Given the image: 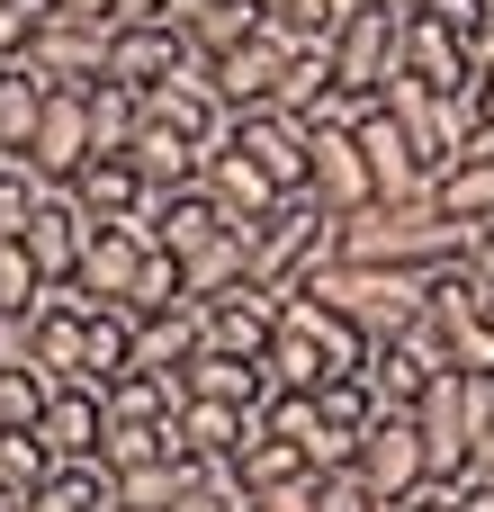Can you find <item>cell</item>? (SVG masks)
<instances>
[{"instance_id": "1", "label": "cell", "mask_w": 494, "mask_h": 512, "mask_svg": "<svg viewBox=\"0 0 494 512\" xmlns=\"http://www.w3.org/2000/svg\"><path fill=\"white\" fill-rule=\"evenodd\" d=\"M333 261H378V270H450V261H468V216H450L432 189H423V198H378V207L342 216Z\"/></svg>"}, {"instance_id": "2", "label": "cell", "mask_w": 494, "mask_h": 512, "mask_svg": "<svg viewBox=\"0 0 494 512\" xmlns=\"http://www.w3.org/2000/svg\"><path fill=\"white\" fill-rule=\"evenodd\" d=\"M369 351L378 342H396V333H414L423 324V297H432V270H378V261H324L315 279H306Z\"/></svg>"}, {"instance_id": "3", "label": "cell", "mask_w": 494, "mask_h": 512, "mask_svg": "<svg viewBox=\"0 0 494 512\" xmlns=\"http://www.w3.org/2000/svg\"><path fill=\"white\" fill-rule=\"evenodd\" d=\"M494 414V378H468V369H432V387L414 396V423H423V459L432 477H477V441H486Z\"/></svg>"}, {"instance_id": "4", "label": "cell", "mask_w": 494, "mask_h": 512, "mask_svg": "<svg viewBox=\"0 0 494 512\" xmlns=\"http://www.w3.org/2000/svg\"><path fill=\"white\" fill-rule=\"evenodd\" d=\"M333 243H342V216L297 189V198H279V207L261 216V234H252V279H261L270 297H297V288L333 261Z\"/></svg>"}, {"instance_id": "5", "label": "cell", "mask_w": 494, "mask_h": 512, "mask_svg": "<svg viewBox=\"0 0 494 512\" xmlns=\"http://www.w3.org/2000/svg\"><path fill=\"white\" fill-rule=\"evenodd\" d=\"M396 54H405V0H351L342 27H333V90L342 99H378Z\"/></svg>"}, {"instance_id": "6", "label": "cell", "mask_w": 494, "mask_h": 512, "mask_svg": "<svg viewBox=\"0 0 494 512\" xmlns=\"http://www.w3.org/2000/svg\"><path fill=\"white\" fill-rule=\"evenodd\" d=\"M306 198H315V207H333V216L378 207L369 153H360V135H351V126H333V117H306Z\"/></svg>"}, {"instance_id": "7", "label": "cell", "mask_w": 494, "mask_h": 512, "mask_svg": "<svg viewBox=\"0 0 494 512\" xmlns=\"http://www.w3.org/2000/svg\"><path fill=\"white\" fill-rule=\"evenodd\" d=\"M351 477H360L378 504H405V495L432 477L423 423H414V414H369V432H360V450H351Z\"/></svg>"}, {"instance_id": "8", "label": "cell", "mask_w": 494, "mask_h": 512, "mask_svg": "<svg viewBox=\"0 0 494 512\" xmlns=\"http://www.w3.org/2000/svg\"><path fill=\"white\" fill-rule=\"evenodd\" d=\"M288 63H297V36H279L270 18L234 45V54H216L207 72H216V90H225V108H270L279 99V81H288Z\"/></svg>"}, {"instance_id": "9", "label": "cell", "mask_w": 494, "mask_h": 512, "mask_svg": "<svg viewBox=\"0 0 494 512\" xmlns=\"http://www.w3.org/2000/svg\"><path fill=\"white\" fill-rule=\"evenodd\" d=\"M351 135H360V153H369L378 198H423V189H432V162L414 153V135L396 126V108H387V99H369V108L351 117Z\"/></svg>"}, {"instance_id": "10", "label": "cell", "mask_w": 494, "mask_h": 512, "mask_svg": "<svg viewBox=\"0 0 494 512\" xmlns=\"http://www.w3.org/2000/svg\"><path fill=\"white\" fill-rule=\"evenodd\" d=\"M198 189L216 198V216H225L234 234H261V216L288 198V189H279V180H270L252 153H234V144H207V171H198Z\"/></svg>"}, {"instance_id": "11", "label": "cell", "mask_w": 494, "mask_h": 512, "mask_svg": "<svg viewBox=\"0 0 494 512\" xmlns=\"http://www.w3.org/2000/svg\"><path fill=\"white\" fill-rule=\"evenodd\" d=\"M144 252H153L144 216H126V225H90V243H81V270H72V288H81L90 306H126V288H135Z\"/></svg>"}, {"instance_id": "12", "label": "cell", "mask_w": 494, "mask_h": 512, "mask_svg": "<svg viewBox=\"0 0 494 512\" xmlns=\"http://www.w3.org/2000/svg\"><path fill=\"white\" fill-rule=\"evenodd\" d=\"M189 63V36L171 27V18H144V27H108V72L99 81H126L135 99L153 90V81H171Z\"/></svg>"}, {"instance_id": "13", "label": "cell", "mask_w": 494, "mask_h": 512, "mask_svg": "<svg viewBox=\"0 0 494 512\" xmlns=\"http://www.w3.org/2000/svg\"><path fill=\"white\" fill-rule=\"evenodd\" d=\"M252 432H261V405H216V396H189V405L162 423V441H171L180 459H234Z\"/></svg>"}, {"instance_id": "14", "label": "cell", "mask_w": 494, "mask_h": 512, "mask_svg": "<svg viewBox=\"0 0 494 512\" xmlns=\"http://www.w3.org/2000/svg\"><path fill=\"white\" fill-rule=\"evenodd\" d=\"M396 72H414V81H432V90H459L477 63H468V36H459L441 9H405V54H396Z\"/></svg>"}, {"instance_id": "15", "label": "cell", "mask_w": 494, "mask_h": 512, "mask_svg": "<svg viewBox=\"0 0 494 512\" xmlns=\"http://www.w3.org/2000/svg\"><path fill=\"white\" fill-rule=\"evenodd\" d=\"M126 162H135V180L162 198V189H189V180L207 171V144H198V135H180V126H162V117H135Z\"/></svg>"}, {"instance_id": "16", "label": "cell", "mask_w": 494, "mask_h": 512, "mask_svg": "<svg viewBox=\"0 0 494 512\" xmlns=\"http://www.w3.org/2000/svg\"><path fill=\"white\" fill-rule=\"evenodd\" d=\"M27 162H36L45 180H72V171L90 162V90H54V99H45Z\"/></svg>"}, {"instance_id": "17", "label": "cell", "mask_w": 494, "mask_h": 512, "mask_svg": "<svg viewBox=\"0 0 494 512\" xmlns=\"http://www.w3.org/2000/svg\"><path fill=\"white\" fill-rule=\"evenodd\" d=\"M63 189H72V207H81L90 225H126V216H144V198H153V189L135 180V162H126V153H90Z\"/></svg>"}, {"instance_id": "18", "label": "cell", "mask_w": 494, "mask_h": 512, "mask_svg": "<svg viewBox=\"0 0 494 512\" xmlns=\"http://www.w3.org/2000/svg\"><path fill=\"white\" fill-rule=\"evenodd\" d=\"M144 234H153V252L189 261L198 243H216V234H225V216H216V198L189 180V189H162V198H144Z\"/></svg>"}, {"instance_id": "19", "label": "cell", "mask_w": 494, "mask_h": 512, "mask_svg": "<svg viewBox=\"0 0 494 512\" xmlns=\"http://www.w3.org/2000/svg\"><path fill=\"white\" fill-rule=\"evenodd\" d=\"M99 432H108V396L99 387H54L45 414H36V441L54 450V468L63 459H99Z\"/></svg>"}, {"instance_id": "20", "label": "cell", "mask_w": 494, "mask_h": 512, "mask_svg": "<svg viewBox=\"0 0 494 512\" xmlns=\"http://www.w3.org/2000/svg\"><path fill=\"white\" fill-rule=\"evenodd\" d=\"M54 90H90L99 72H108V27H72V18H45V36H36V54H27Z\"/></svg>"}, {"instance_id": "21", "label": "cell", "mask_w": 494, "mask_h": 512, "mask_svg": "<svg viewBox=\"0 0 494 512\" xmlns=\"http://www.w3.org/2000/svg\"><path fill=\"white\" fill-rule=\"evenodd\" d=\"M387 108H396V126L414 135V153L432 162V171H450L459 162V135H450V117H441V90L432 81H414V72H387V90H378Z\"/></svg>"}, {"instance_id": "22", "label": "cell", "mask_w": 494, "mask_h": 512, "mask_svg": "<svg viewBox=\"0 0 494 512\" xmlns=\"http://www.w3.org/2000/svg\"><path fill=\"white\" fill-rule=\"evenodd\" d=\"M18 243L36 252V270H45V279H72V270H81V243H90V216L72 207V189H54V198L18 225Z\"/></svg>"}, {"instance_id": "23", "label": "cell", "mask_w": 494, "mask_h": 512, "mask_svg": "<svg viewBox=\"0 0 494 512\" xmlns=\"http://www.w3.org/2000/svg\"><path fill=\"white\" fill-rule=\"evenodd\" d=\"M207 342V306L180 297L162 315H135V369H189V351Z\"/></svg>"}, {"instance_id": "24", "label": "cell", "mask_w": 494, "mask_h": 512, "mask_svg": "<svg viewBox=\"0 0 494 512\" xmlns=\"http://www.w3.org/2000/svg\"><path fill=\"white\" fill-rule=\"evenodd\" d=\"M117 378H135V315L126 306H99L90 324H81V378L72 387H117Z\"/></svg>"}, {"instance_id": "25", "label": "cell", "mask_w": 494, "mask_h": 512, "mask_svg": "<svg viewBox=\"0 0 494 512\" xmlns=\"http://www.w3.org/2000/svg\"><path fill=\"white\" fill-rule=\"evenodd\" d=\"M180 378H189V396H216V405H261L270 396V360H234V351H207V342L189 351Z\"/></svg>"}, {"instance_id": "26", "label": "cell", "mask_w": 494, "mask_h": 512, "mask_svg": "<svg viewBox=\"0 0 494 512\" xmlns=\"http://www.w3.org/2000/svg\"><path fill=\"white\" fill-rule=\"evenodd\" d=\"M117 504V468L108 459H63L36 495H18V512H99Z\"/></svg>"}, {"instance_id": "27", "label": "cell", "mask_w": 494, "mask_h": 512, "mask_svg": "<svg viewBox=\"0 0 494 512\" xmlns=\"http://www.w3.org/2000/svg\"><path fill=\"white\" fill-rule=\"evenodd\" d=\"M54 81L36 63H0V153H27L36 144V117H45Z\"/></svg>"}, {"instance_id": "28", "label": "cell", "mask_w": 494, "mask_h": 512, "mask_svg": "<svg viewBox=\"0 0 494 512\" xmlns=\"http://www.w3.org/2000/svg\"><path fill=\"white\" fill-rule=\"evenodd\" d=\"M234 468H243V486H252V495H270V486H297V477H315V468H306V450H297L288 432H270V423H261V432H252V441L234 450Z\"/></svg>"}, {"instance_id": "29", "label": "cell", "mask_w": 494, "mask_h": 512, "mask_svg": "<svg viewBox=\"0 0 494 512\" xmlns=\"http://www.w3.org/2000/svg\"><path fill=\"white\" fill-rule=\"evenodd\" d=\"M45 396H54V378H45V369L9 342V351H0V432H36Z\"/></svg>"}, {"instance_id": "30", "label": "cell", "mask_w": 494, "mask_h": 512, "mask_svg": "<svg viewBox=\"0 0 494 512\" xmlns=\"http://www.w3.org/2000/svg\"><path fill=\"white\" fill-rule=\"evenodd\" d=\"M180 486H189V459H180V450H153V459L117 468V504H126V512H171Z\"/></svg>"}, {"instance_id": "31", "label": "cell", "mask_w": 494, "mask_h": 512, "mask_svg": "<svg viewBox=\"0 0 494 512\" xmlns=\"http://www.w3.org/2000/svg\"><path fill=\"white\" fill-rule=\"evenodd\" d=\"M252 27H261V0H216V9H207V18H189L180 36H189V54H198V63H216V54H234Z\"/></svg>"}, {"instance_id": "32", "label": "cell", "mask_w": 494, "mask_h": 512, "mask_svg": "<svg viewBox=\"0 0 494 512\" xmlns=\"http://www.w3.org/2000/svg\"><path fill=\"white\" fill-rule=\"evenodd\" d=\"M45 288H54V279L36 270V252H27L18 234H0V315H9V324H27V315L45 306Z\"/></svg>"}, {"instance_id": "33", "label": "cell", "mask_w": 494, "mask_h": 512, "mask_svg": "<svg viewBox=\"0 0 494 512\" xmlns=\"http://www.w3.org/2000/svg\"><path fill=\"white\" fill-rule=\"evenodd\" d=\"M54 189H63V180H45L27 153H0V234H18V225H27Z\"/></svg>"}, {"instance_id": "34", "label": "cell", "mask_w": 494, "mask_h": 512, "mask_svg": "<svg viewBox=\"0 0 494 512\" xmlns=\"http://www.w3.org/2000/svg\"><path fill=\"white\" fill-rule=\"evenodd\" d=\"M54 477V450L36 441V432H0V495L18 504V495H36Z\"/></svg>"}, {"instance_id": "35", "label": "cell", "mask_w": 494, "mask_h": 512, "mask_svg": "<svg viewBox=\"0 0 494 512\" xmlns=\"http://www.w3.org/2000/svg\"><path fill=\"white\" fill-rule=\"evenodd\" d=\"M342 9H351V0H261V18H270L279 36H297V45L333 36V27H342Z\"/></svg>"}, {"instance_id": "36", "label": "cell", "mask_w": 494, "mask_h": 512, "mask_svg": "<svg viewBox=\"0 0 494 512\" xmlns=\"http://www.w3.org/2000/svg\"><path fill=\"white\" fill-rule=\"evenodd\" d=\"M189 288H180V261L171 252H144V270H135V288H126V315H162V306H180Z\"/></svg>"}, {"instance_id": "37", "label": "cell", "mask_w": 494, "mask_h": 512, "mask_svg": "<svg viewBox=\"0 0 494 512\" xmlns=\"http://www.w3.org/2000/svg\"><path fill=\"white\" fill-rule=\"evenodd\" d=\"M45 18H54V0H0V63H27Z\"/></svg>"}, {"instance_id": "38", "label": "cell", "mask_w": 494, "mask_h": 512, "mask_svg": "<svg viewBox=\"0 0 494 512\" xmlns=\"http://www.w3.org/2000/svg\"><path fill=\"white\" fill-rule=\"evenodd\" d=\"M153 450H171L162 423H126V414H108V432H99V459H108V468H135V459H153Z\"/></svg>"}, {"instance_id": "39", "label": "cell", "mask_w": 494, "mask_h": 512, "mask_svg": "<svg viewBox=\"0 0 494 512\" xmlns=\"http://www.w3.org/2000/svg\"><path fill=\"white\" fill-rule=\"evenodd\" d=\"M315 512H378V495H369L351 468H324V477H315Z\"/></svg>"}, {"instance_id": "40", "label": "cell", "mask_w": 494, "mask_h": 512, "mask_svg": "<svg viewBox=\"0 0 494 512\" xmlns=\"http://www.w3.org/2000/svg\"><path fill=\"white\" fill-rule=\"evenodd\" d=\"M396 512H468V477H459V486H450V477H423Z\"/></svg>"}, {"instance_id": "41", "label": "cell", "mask_w": 494, "mask_h": 512, "mask_svg": "<svg viewBox=\"0 0 494 512\" xmlns=\"http://www.w3.org/2000/svg\"><path fill=\"white\" fill-rule=\"evenodd\" d=\"M252 512H315V477H297V486H270V495H252Z\"/></svg>"}, {"instance_id": "42", "label": "cell", "mask_w": 494, "mask_h": 512, "mask_svg": "<svg viewBox=\"0 0 494 512\" xmlns=\"http://www.w3.org/2000/svg\"><path fill=\"white\" fill-rule=\"evenodd\" d=\"M468 270L494 288V216H468Z\"/></svg>"}, {"instance_id": "43", "label": "cell", "mask_w": 494, "mask_h": 512, "mask_svg": "<svg viewBox=\"0 0 494 512\" xmlns=\"http://www.w3.org/2000/svg\"><path fill=\"white\" fill-rule=\"evenodd\" d=\"M423 9H441V18H450L459 36H477V27L494 18V0H423Z\"/></svg>"}, {"instance_id": "44", "label": "cell", "mask_w": 494, "mask_h": 512, "mask_svg": "<svg viewBox=\"0 0 494 512\" xmlns=\"http://www.w3.org/2000/svg\"><path fill=\"white\" fill-rule=\"evenodd\" d=\"M144 18H162V0H108V27H144Z\"/></svg>"}, {"instance_id": "45", "label": "cell", "mask_w": 494, "mask_h": 512, "mask_svg": "<svg viewBox=\"0 0 494 512\" xmlns=\"http://www.w3.org/2000/svg\"><path fill=\"white\" fill-rule=\"evenodd\" d=\"M54 18H72V27H108V0H54Z\"/></svg>"}, {"instance_id": "46", "label": "cell", "mask_w": 494, "mask_h": 512, "mask_svg": "<svg viewBox=\"0 0 494 512\" xmlns=\"http://www.w3.org/2000/svg\"><path fill=\"white\" fill-rule=\"evenodd\" d=\"M468 63H477V72H486V81H494V18H486V27H477V36H468Z\"/></svg>"}, {"instance_id": "47", "label": "cell", "mask_w": 494, "mask_h": 512, "mask_svg": "<svg viewBox=\"0 0 494 512\" xmlns=\"http://www.w3.org/2000/svg\"><path fill=\"white\" fill-rule=\"evenodd\" d=\"M207 9H216V0H162V18H171V27H189V18H207Z\"/></svg>"}, {"instance_id": "48", "label": "cell", "mask_w": 494, "mask_h": 512, "mask_svg": "<svg viewBox=\"0 0 494 512\" xmlns=\"http://www.w3.org/2000/svg\"><path fill=\"white\" fill-rule=\"evenodd\" d=\"M477 477H494V414H486V441H477Z\"/></svg>"}, {"instance_id": "49", "label": "cell", "mask_w": 494, "mask_h": 512, "mask_svg": "<svg viewBox=\"0 0 494 512\" xmlns=\"http://www.w3.org/2000/svg\"><path fill=\"white\" fill-rule=\"evenodd\" d=\"M0 351H9V315H0Z\"/></svg>"}, {"instance_id": "50", "label": "cell", "mask_w": 494, "mask_h": 512, "mask_svg": "<svg viewBox=\"0 0 494 512\" xmlns=\"http://www.w3.org/2000/svg\"><path fill=\"white\" fill-rule=\"evenodd\" d=\"M486 117H494V81H486Z\"/></svg>"}, {"instance_id": "51", "label": "cell", "mask_w": 494, "mask_h": 512, "mask_svg": "<svg viewBox=\"0 0 494 512\" xmlns=\"http://www.w3.org/2000/svg\"><path fill=\"white\" fill-rule=\"evenodd\" d=\"M486 324H494V297H486Z\"/></svg>"}, {"instance_id": "52", "label": "cell", "mask_w": 494, "mask_h": 512, "mask_svg": "<svg viewBox=\"0 0 494 512\" xmlns=\"http://www.w3.org/2000/svg\"><path fill=\"white\" fill-rule=\"evenodd\" d=\"M99 512H126V504H99Z\"/></svg>"}, {"instance_id": "53", "label": "cell", "mask_w": 494, "mask_h": 512, "mask_svg": "<svg viewBox=\"0 0 494 512\" xmlns=\"http://www.w3.org/2000/svg\"><path fill=\"white\" fill-rule=\"evenodd\" d=\"M405 9H423V0H405Z\"/></svg>"}, {"instance_id": "54", "label": "cell", "mask_w": 494, "mask_h": 512, "mask_svg": "<svg viewBox=\"0 0 494 512\" xmlns=\"http://www.w3.org/2000/svg\"><path fill=\"white\" fill-rule=\"evenodd\" d=\"M378 512H396V504H378Z\"/></svg>"}]
</instances>
